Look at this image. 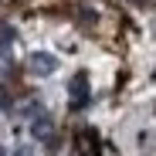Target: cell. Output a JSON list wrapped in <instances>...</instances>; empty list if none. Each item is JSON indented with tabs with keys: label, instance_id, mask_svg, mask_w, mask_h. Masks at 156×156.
<instances>
[{
	"label": "cell",
	"instance_id": "obj_1",
	"mask_svg": "<svg viewBox=\"0 0 156 156\" xmlns=\"http://www.w3.org/2000/svg\"><path fill=\"white\" fill-rule=\"evenodd\" d=\"M27 71L34 78H48V75L58 71V58L51 55V51H34V55L27 58Z\"/></svg>",
	"mask_w": 156,
	"mask_h": 156
},
{
	"label": "cell",
	"instance_id": "obj_2",
	"mask_svg": "<svg viewBox=\"0 0 156 156\" xmlns=\"http://www.w3.org/2000/svg\"><path fill=\"white\" fill-rule=\"evenodd\" d=\"M68 95H71V109H85L88 105V75L85 71H75L71 82H68Z\"/></svg>",
	"mask_w": 156,
	"mask_h": 156
},
{
	"label": "cell",
	"instance_id": "obj_3",
	"mask_svg": "<svg viewBox=\"0 0 156 156\" xmlns=\"http://www.w3.org/2000/svg\"><path fill=\"white\" fill-rule=\"evenodd\" d=\"M31 136H34L37 143H51V139H55V122H51L48 112H41V115L31 119Z\"/></svg>",
	"mask_w": 156,
	"mask_h": 156
},
{
	"label": "cell",
	"instance_id": "obj_4",
	"mask_svg": "<svg viewBox=\"0 0 156 156\" xmlns=\"http://www.w3.org/2000/svg\"><path fill=\"white\" fill-rule=\"evenodd\" d=\"M10 156H37V149L31 146V143H20V146H14V153Z\"/></svg>",
	"mask_w": 156,
	"mask_h": 156
},
{
	"label": "cell",
	"instance_id": "obj_5",
	"mask_svg": "<svg viewBox=\"0 0 156 156\" xmlns=\"http://www.w3.org/2000/svg\"><path fill=\"white\" fill-rule=\"evenodd\" d=\"M133 4H153V0H133Z\"/></svg>",
	"mask_w": 156,
	"mask_h": 156
},
{
	"label": "cell",
	"instance_id": "obj_6",
	"mask_svg": "<svg viewBox=\"0 0 156 156\" xmlns=\"http://www.w3.org/2000/svg\"><path fill=\"white\" fill-rule=\"evenodd\" d=\"M0 156H7V153H4V146H0Z\"/></svg>",
	"mask_w": 156,
	"mask_h": 156
}]
</instances>
